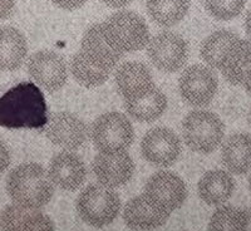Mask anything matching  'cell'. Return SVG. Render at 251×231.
I'll use <instances>...</instances> for the list:
<instances>
[{
	"label": "cell",
	"instance_id": "6da1fadb",
	"mask_svg": "<svg viewBox=\"0 0 251 231\" xmlns=\"http://www.w3.org/2000/svg\"><path fill=\"white\" fill-rule=\"evenodd\" d=\"M44 96L34 83L23 82L0 97V126L5 128H43L48 123Z\"/></svg>",
	"mask_w": 251,
	"mask_h": 231
},
{
	"label": "cell",
	"instance_id": "7a4b0ae2",
	"mask_svg": "<svg viewBox=\"0 0 251 231\" xmlns=\"http://www.w3.org/2000/svg\"><path fill=\"white\" fill-rule=\"evenodd\" d=\"M54 183L39 163L17 166L6 179V191L13 203L26 210H39L54 195Z\"/></svg>",
	"mask_w": 251,
	"mask_h": 231
},
{
	"label": "cell",
	"instance_id": "3957f363",
	"mask_svg": "<svg viewBox=\"0 0 251 231\" xmlns=\"http://www.w3.org/2000/svg\"><path fill=\"white\" fill-rule=\"evenodd\" d=\"M102 28L109 44L122 54L141 51L150 43L149 26L134 12L114 13L102 23Z\"/></svg>",
	"mask_w": 251,
	"mask_h": 231
},
{
	"label": "cell",
	"instance_id": "277c9868",
	"mask_svg": "<svg viewBox=\"0 0 251 231\" xmlns=\"http://www.w3.org/2000/svg\"><path fill=\"white\" fill-rule=\"evenodd\" d=\"M121 199L113 188L100 183L87 186L77 200L80 219L89 226L102 229L114 221L121 211Z\"/></svg>",
	"mask_w": 251,
	"mask_h": 231
},
{
	"label": "cell",
	"instance_id": "5b68a950",
	"mask_svg": "<svg viewBox=\"0 0 251 231\" xmlns=\"http://www.w3.org/2000/svg\"><path fill=\"white\" fill-rule=\"evenodd\" d=\"M182 136L188 149L197 154H207L221 145L225 126L216 113L192 111L182 121Z\"/></svg>",
	"mask_w": 251,
	"mask_h": 231
},
{
	"label": "cell",
	"instance_id": "8992f818",
	"mask_svg": "<svg viewBox=\"0 0 251 231\" xmlns=\"http://www.w3.org/2000/svg\"><path fill=\"white\" fill-rule=\"evenodd\" d=\"M91 138L94 147L102 154L127 151L134 140V129L125 114L108 112L93 122Z\"/></svg>",
	"mask_w": 251,
	"mask_h": 231
},
{
	"label": "cell",
	"instance_id": "52a82bcc",
	"mask_svg": "<svg viewBox=\"0 0 251 231\" xmlns=\"http://www.w3.org/2000/svg\"><path fill=\"white\" fill-rule=\"evenodd\" d=\"M147 54L157 69L166 73H174L182 68L187 62V42L174 31H162L150 40Z\"/></svg>",
	"mask_w": 251,
	"mask_h": 231
},
{
	"label": "cell",
	"instance_id": "ba28073f",
	"mask_svg": "<svg viewBox=\"0 0 251 231\" xmlns=\"http://www.w3.org/2000/svg\"><path fill=\"white\" fill-rule=\"evenodd\" d=\"M217 80L210 67L195 64L188 67L178 80L181 97L194 107H205L211 103L217 92Z\"/></svg>",
	"mask_w": 251,
	"mask_h": 231
},
{
	"label": "cell",
	"instance_id": "9c48e42d",
	"mask_svg": "<svg viewBox=\"0 0 251 231\" xmlns=\"http://www.w3.org/2000/svg\"><path fill=\"white\" fill-rule=\"evenodd\" d=\"M143 195L163 211L171 214L183 205L187 197V188L178 175L161 171L150 177Z\"/></svg>",
	"mask_w": 251,
	"mask_h": 231
},
{
	"label": "cell",
	"instance_id": "30bf717a",
	"mask_svg": "<svg viewBox=\"0 0 251 231\" xmlns=\"http://www.w3.org/2000/svg\"><path fill=\"white\" fill-rule=\"evenodd\" d=\"M141 154L146 161L158 167H170L181 154V141L172 129L154 127L141 141Z\"/></svg>",
	"mask_w": 251,
	"mask_h": 231
},
{
	"label": "cell",
	"instance_id": "8fae6325",
	"mask_svg": "<svg viewBox=\"0 0 251 231\" xmlns=\"http://www.w3.org/2000/svg\"><path fill=\"white\" fill-rule=\"evenodd\" d=\"M28 72L38 86L48 92L59 91L68 78L66 60L51 51H39L31 55Z\"/></svg>",
	"mask_w": 251,
	"mask_h": 231
},
{
	"label": "cell",
	"instance_id": "7c38bea8",
	"mask_svg": "<svg viewBox=\"0 0 251 231\" xmlns=\"http://www.w3.org/2000/svg\"><path fill=\"white\" fill-rule=\"evenodd\" d=\"M88 133L86 123L69 112L51 114L46 126V134L49 141L67 151L82 147L86 143Z\"/></svg>",
	"mask_w": 251,
	"mask_h": 231
},
{
	"label": "cell",
	"instance_id": "4fadbf2b",
	"mask_svg": "<svg viewBox=\"0 0 251 231\" xmlns=\"http://www.w3.org/2000/svg\"><path fill=\"white\" fill-rule=\"evenodd\" d=\"M80 54L94 68L109 73L116 68L122 53L109 44L103 33L102 24H94L83 35Z\"/></svg>",
	"mask_w": 251,
	"mask_h": 231
},
{
	"label": "cell",
	"instance_id": "5bb4252c",
	"mask_svg": "<svg viewBox=\"0 0 251 231\" xmlns=\"http://www.w3.org/2000/svg\"><path fill=\"white\" fill-rule=\"evenodd\" d=\"M93 172L98 182L109 188H116L131 181L134 163L127 151L102 154L94 157Z\"/></svg>",
	"mask_w": 251,
	"mask_h": 231
},
{
	"label": "cell",
	"instance_id": "9a60e30c",
	"mask_svg": "<svg viewBox=\"0 0 251 231\" xmlns=\"http://www.w3.org/2000/svg\"><path fill=\"white\" fill-rule=\"evenodd\" d=\"M48 175L55 186L66 191H75L86 180L87 170L83 160L77 154L63 151L51 158Z\"/></svg>",
	"mask_w": 251,
	"mask_h": 231
},
{
	"label": "cell",
	"instance_id": "2e32d148",
	"mask_svg": "<svg viewBox=\"0 0 251 231\" xmlns=\"http://www.w3.org/2000/svg\"><path fill=\"white\" fill-rule=\"evenodd\" d=\"M169 217V212L154 205L145 195L131 199L123 210L125 224L134 231L154 230L165 225Z\"/></svg>",
	"mask_w": 251,
	"mask_h": 231
},
{
	"label": "cell",
	"instance_id": "e0dca14e",
	"mask_svg": "<svg viewBox=\"0 0 251 231\" xmlns=\"http://www.w3.org/2000/svg\"><path fill=\"white\" fill-rule=\"evenodd\" d=\"M116 86L125 101L142 97L154 88L151 72L141 62H126L116 72Z\"/></svg>",
	"mask_w": 251,
	"mask_h": 231
},
{
	"label": "cell",
	"instance_id": "ac0fdd59",
	"mask_svg": "<svg viewBox=\"0 0 251 231\" xmlns=\"http://www.w3.org/2000/svg\"><path fill=\"white\" fill-rule=\"evenodd\" d=\"M1 231H54V223L38 210H26L12 204L0 214Z\"/></svg>",
	"mask_w": 251,
	"mask_h": 231
},
{
	"label": "cell",
	"instance_id": "d6986e66",
	"mask_svg": "<svg viewBox=\"0 0 251 231\" xmlns=\"http://www.w3.org/2000/svg\"><path fill=\"white\" fill-rule=\"evenodd\" d=\"M220 71L234 86L245 84L251 77V42L240 38L235 40L226 51Z\"/></svg>",
	"mask_w": 251,
	"mask_h": 231
},
{
	"label": "cell",
	"instance_id": "ffe728a7",
	"mask_svg": "<svg viewBox=\"0 0 251 231\" xmlns=\"http://www.w3.org/2000/svg\"><path fill=\"white\" fill-rule=\"evenodd\" d=\"M234 191V177L224 170L207 171L199 181V195L207 205H224L232 196Z\"/></svg>",
	"mask_w": 251,
	"mask_h": 231
},
{
	"label": "cell",
	"instance_id": "44dd1931",
	"mask_svg": "<svg viewBox=\"0 0 251 231\" xmlns=\"http://www.w3.org/2000/svg\"><path fill=\"white\" fill-rule=\"evenodd\" d=\"M28 53L26 39L13 26H0V71H17Z\"/></svg>",
	"mask_w": 251,
	"mask_h": 231
},
{
	"label": "cell",
	"instance_id": "7402d4cb",
	"mask_svg": "<svg viewBox=\"0 0 251 231\" xmlns=\"http://www.w3.org/2000/svg\"><path fill=\"white\" fill-rule=\"evenodd\" d=\"M221 160L231 174H248L251 170V134H231L224 142Z\"/></svg>",
	"mask_w": 251,
	"mask_h": 231
},
{
	"label": "cell",
	"instance_id": "603a6c76",
	"mask_svg": "<svg viewBox=\"0 0 251 231\" xmlns=\"http://www.w3.org/2000/svg\"><path fill=\"white\" fill-rule=\"evenodd\" d=\"M126 112L138 122H153L165 113L167 108V98L158 88L133 101H125Z\"/></svg>",
	"mask_w": 251,
	"mask_h": 231
},
{
	"label": "cell",
	"instance_id": "cb8c5ba5",
	"mask_svg": "<svg viewBox=\"0 0 251 231\" xmlns=\"http://www.w3.org/2000/svg\"><path fill=\"white\" fill-rule=\"evenodd\" d=\"M190 0H147V10L154 23L172 26L180 23L187 14Z\"/></svg>",
	"mask_w": 251,
	"mask_h": 231
},
{
	"label": "cell",
	"instance_id": "d4e9b609",
	"mask_svg": "<svg viewBox=\"0 0 251 231\" xmlns=\"http://www.w3.org/2000/svg\"><path fill=\"white\" fill-rule=\"evenodd\" d=\"M239 39L234 31L217 30L208 35L201 44L200 55L210 68L220 69L226 51Z\"/></svg>",
	"mask_w": 251,
	"mask_h": 231
},
{
	"label": "cell",
	"instance_id": "484cf974",
	"mask_svg": "<svg viewBox=\"0 0 251 231\" xmlns=\"http://www.w3.org/2000/svg\"><path fill=\"white\" fill-rule=\"evenodd\" d=\"M71 72L75 79L79 84L87 88H94V87L102 86L103 83H106L109 78V73L100 71L94 68L92 64H89L80 51L75 53L71 60Z\"/></svg>",
	"mask_w": 251,
	"mask_h": 231
},
{
	"label": "cell",
	"instance_id": "4316f807",
	"mask_svg": "<svg viewBox=\"0 0 251 231\" xmlns=\"http://www.w3.org/2000/svg\"><path fill=\"white\" fill-rule=\"evenodd\" d=\"M246 0H205L207 12L219 20H230L241 14Z\"/></svg>",
	"mask_w": 251,
	"mask_h": 231
},
{
	"label": "cell",
	"instance_id": "83f0119b",
	"mask_svg": "<svg viewBox=\"0 0 251 231\" xmlns=\"http://www.w3.org/2000/svg\"><path fill=\"white\" fill-rule=\"evenodd\" d=\"M239 208L231 205L221 206L212 214L208 230L210 231H235Z\"/></svg>",
	"mask_w": 251,
	"mask_h": 231
},
{
	"label": "cell",
	"instance_id": "f1b7e54d",
	"mask_svg": "<svg viewBox=\"0 0 251 231\" xmlns=\"http://www.w3.org/2000/svg\"><path fill=\"white\" fill-rule=\"evenodd\" d=\"M235 231H251V207L239 208Z\"/></svg>",
	"mask_w": 251,
	"mask_h": 231
},
{
	"label": "cell",
	"instance_id": "f546056e",
	"mask_svg": "<svg viewBox=\"0 0 251 231\" xmlns=\"http://www.w3.org/2000/svg\"><path fill=\"white\" fill-rule=\"evenodd\" d=\"M58 8L66 10H75L86 4L87 0H51Z\"/></svg>",
	"mask_w": 251,
	"mask_h": 231
},
{
	"label": "cell",
	"instance_id": "4dcf8cb0",
	"mask_svg": "<svg viewBox=\"0 0 251 231\" xmlns=\"http://www.w3.org/2000/svg\"><path fill=\"white\" fill-rule=\"evenodd\" d=\"M10 165V152L3 141H0V175Z\"/></svg>",
	"mask_w": 251,
	"mask_h": 231
},
{
	"label": "cell",
	"instance_id": "1f68e13d",
	"mask_svg": "<svg viewBox=\"0 0 251 231\" xmlns=\"http://www.w3.org/2000/svg\"><path fill=\"white\" fill-rule=\"evenodd\" d=\"M15 8V0H0V20L6 19L13 14Z\"/></svg>",
	"mask_w": 251,
	"mask_h": 231
},
{
	"label": "cell",
	"instance_id": "d6a6232c",
	"mask_svg": "<svg viewBox=\"0 0 251 231\" xmlns=\"http://www.w3.org/2000/svg\"><path fill=\"white\" fill-rule=\"evenodd\" d=\"M103 4L111 6V8H123V6L128 5L132 0H100Z\"/></svg>",
	"mask_w": 251,
	"mask_h": 231
},
{
	"label": "cell",
	"instance_id": "836d02e7",
	"mask_svg": "<svg viewBox=\"0 0 251 231\" xmlns=\"http://www.w3.org/2000/svg\"><path fill=\"white\" fill-rule=\"evenodd\" d=\"M245 30L246 34L251 38V10H249V13L246 14L245 18Z\"/></svg>",
	"mask_w": 251,
	"mask_h": 231
},
{
	"label": "cell",
	"instance_id": "e575fe53",
	"mask_svg": "<svg viewBox=\"0 0 251 231\" xmlns=\"http://www.w3.org/2000/svg\"><path fill=\"white\" fill-rule=\"evenodd\" d=\"M244 87H245L246 92H248V94H249V96H250V97H251V77L249 78L248 82H246L245 84H244Z\"/></svg>",
	"mask_w": 251,
	"mask_h": 231
},
{
	"label": "cell",
	"instance_id": "d590c367",
	"mask_svg": "<svg viewBox=\"0 0 251 231\" xmlns=\"http://www.w3.org/2000/svg\"><path fill=\"white\" fill-rule=\"evenodd\" d=\"M249 125H250V127H251V111H250V113H249Z\"/></svg>",
	"mask_w": 251,
	"mask_h": 231
},
{
	"label": "cell",
	"instance_id": "8d00e7d4",
	"mask_svg": "<svg viewBox=\"0 0 251 231\" xmlns=\"http://www.w3.org/2000/svg\"><path fill=\"white\" fill-rule=\"evenodd\" d=\"M249 188H250V192H251V176L250 179H249Z\"/></svg>",
	"mask_w": 251,
	"mask_h": 231
}]
</instances>
